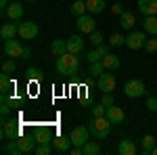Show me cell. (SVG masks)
Returning <instances> with one entry per match:
<instances>
[{
    "mask_svg": "<svg viewBox=\"0 0 157 155\" xmlns=\"http://www.w3.org/2000/svg\"><path fill=\"white\" fill-rule=\"evenodd\" d=\"M134 23H136V17H134L132 13H128V11H124L120 15V25L124 27V29H132Z\"/></svg>",
    "mask_w": 157,
    "mask_h": 155,
    "instance_id": "cb8c5ba5",
    "label": "cell"
},
{
    "mask_svg": "<svg viewBox=\"0 0 157 155\" xmlns=\"http://www.w3.org/2000/svg\"><path fill=\"white\" fill-rule=\"evenodd\" d=\"M50 151H52V149H50V143H42V145H38V147H36L34 153H36V155H48Z\"/></svg>",
    "mask_w": 157,
    "mask_h": 155,
    "instance_id": "d590c367",
    "label": "cell"
},
{
    "mask_svg": "<svg viewBox=\"0 0 157 155\" xmlns=\"http://www.w3.org/2000/svg\"><path fill=\"white\" fill-rule=\"evenodd\" d=\"M32 57V50L29 48H23V55H21V59H29Z\"/></svg>",
    "mask_w": 157,
    "mask_h": 155,
    "instance_id": "f6af8a7d",
    "label": "cell"
},
{
    "mask_svg": "<svg viewBox=\"0 0 157 155\" xmlns=\"http://www.w3.org/2000/svg\"><path fill=\"white\" fill-rule=\"evenodd\" d=\"M82 151H84V155H98L101 153V147H98V143H94V141H88V143L82 147Z\"/></svg>",
    "mask_w": 157,
    "mask_h": 155,
    "instance_id": "f546056e",
    "label": "cell"
},
{
    "mask_svg": "<svg viewBox=\"0 0 157 155\" xmlns=\"http://www.w3.org/2000/svg\"><path fill=\"white\" fill-rule=\"evenodd\" d=\"M55 67L63 76H75V73L80 72V61H78V57L73 52H65V55L57 57V65Z\"/></svg>",
    "mask_w": 157,
    "mask_h": 155,
    "instance_id": "6da1fadb",
    "label": "cell"
},
{
    "mask_svg": "<svg viewBox=\"0 0 157 155\" xmlns=\"http://www.w3.org/2000/svg\"><path fill=\"white\" fill-rule=\"evenodd\" d=\"M111 13H113V15H121V13H124V4H120V2H115V4L111 6Z\"/></svg>",
    "mask_w": 157,
    "mask_h": 155,
    "instance_id": "b9f144b4",
    "label": "cell"
},
{
    "mask_svg": "<svg viewBox=\"0 0 157 155\" xmlns=\"http://www.w3.org/2000/svg\"><path fill=\"white\" fill-rule=\"evenodd\" d=\"M101 103H103L105 107H111V105H115V99H113V95H111V92H103Z\"/></svg>",
    "mask_w": 157,
    "mask_h": 155,
    "instance_id": "74e56055",
    "label": "cell"
},
{
    "mask_svg": "<svg viewBox=\"0 0 157 155\" xmlns=\"http://www.w3.org/2000/svg\"><path fill=\"white\" fill-rule=\"evenodd\" d=\"M97 48H98V52H101L103 57H105L107 52H111V50H109V46H107V44H101V46H97Z\"/></svg>",
    "mask_w": 157,
    "mask_h": 155,
    "instance_id": "7bdbcfd3",
    "label": "cell"
},
{
    "mask_svg": "<svg viewBox=\"0 0 157 155\" xmlns=\"http://www.w3.org/2000/svg\"><path fill=\"white\" fill-rule=\"evenodd\" d=\"M105 111H107V107L101 103V105H94V107L90 109V113H92V118H103L105 115Z\"/></svg>",
    "mask_w": 157,
    "mask_h": 155,
    "instance_id": "836d02e7",
    "label": "cell"
},
{
    "mask_svg": "<svg viewBox=\"0 0 157 155\" xmlns=\"http://www.w3.org/2000/svg\"><path fill=\"white\" fill-rule=\"evenodd\" d=\"M101 61H103V65H105L107 69H117V67L121 65L120 57H117V55H113V52H107V55H105Z\"/></svg>",
    "mask_w": 157,
    "mask_h": 155,
    "instance_id": "44dd1931",
    "label": "cell"
},
{
    "mask_svg": "<svg viewBox=\"0 0 157 155\" xmlns=\"http://www.w3.org/2000/svg\"><path fill=\"white\" fill-rule=\"evenodd\" d=\"M143 29H145L149 36H157V15H145Z\"/></svg>",
    "mask_w": 157,
    "mask_h": 155,
    "instance_id": "e0dca14e",
    "label": "cell"
},
{
    "mask_svg": "<svg viewBox=\"0 0 157 155\" xmlns=\"http://www.w3.org/2000/svg\"><path fill=\"white\" fill-rule=\"evenodd\" d=\"M86 9L90 15H98L105 11V0H86Z\"/></svg>",
    "mask_w": 157,
    "mask_h": 155,
    "instance_id": "603a6c76",
    "label": "cell"
},
{
    "mask_svg": "<svg viewBox=\"0 0 157 155\" xmlns=\"http://www.w3.org/2000/svg\"><path fill=\"white\" fill-rule=\"evenodd\" d=\"M2 153H6V155H21V151H19V145H17V141L15 138H11L9 143L2 147Z\"/></svg>",
    "mask_w": 157,
    "mask_h": 155,
    "instance_id": "f1b7e54d",
    "label": "cell"
},
{
    "mask_svg": "<svg viewBox=\"0 0 157 155\" xmlns=\"http://www.w3.org/2000/svg\"><path fill=\"white\" fill-rule=\"evenodd\" d=\"M117 153H120V155H134V153H136V145H134L130 138H124V141H120Z\"/></svg>",
    "mask_w": 157,
    "mask_h": 155,
    "instance_id": "ffe728a7",
    "label": "cell"
},
{
    "mask_svg": "<svg viewBox=\"0 0 157 155\" xmlns=\"http://www.w3.org/2000/svg\"><path fill=\"white\" fill-rule=\"evenodd\" d=\"M27 2H36V0H27Z\"/></svg>",
    "mask_w": 157,
    "mask_h": 155,
    "instance_id": "c3c4849f",
    "label": "cell"
},
{
    "mask_svg": "<svg viewBox=\"0 0 157 155\" xmlns=\"http://www.w3.org/2000/svg\"><path fill=\"white\" fill-rule=\"evenodd\" d=\"M147 109L157 113V99H155V96H149V99H147Z\"/></svg>",
    "mask_w": 157,
    "mask_h": 155,
    "instance_id": "ab89813d",
    "label": "cell"
},
{
    "mask_svg": "<svg viewBox=\"0 0 157 155\" xmlns=\"http://www.w3.org/2000/svg\"><path fill=\"white\" fill-rule=\"evenodd\" d=\"M90 42H92V46H94V48H97V46H101V44H103V34L94 29V32L90 34Z\"/></svg>",
    "mask_w": 157,
    "mask_h": 155,
    "instance_id": "e575fe53",
    "label": "cell"
},
{
    "mask_svg": "<svg viewBox=\"0 0 157 155\" xmlns=\"http://www.w3.org/2000/svg\"><path fill=\"white\" fill-rule=\"evenodd\" d=\"M4 17H9L11 21H21V17H23V4L21 2H11L9 9L4 11Z\"/></svg>",
    "mask_w": 157,
    "mask_h": 155,
    "instance_id": "5bb4252c",
    "label": "cell"
},
{
    "mask_svg": "<svg viewBox=\"0 0 157 155\" xmlns=\"http://www.w3.org/2000/svg\"><path fill=\"white\" fill-rule=\"evenodd\" d=\"M15 36H19V25L15 23H4L2 27H0V38L2 40H11V38H15Z\"/></svg>",
    "mask_w": 157,
    "mask_h": 155,
    "instance_id": "2e32d148",
    "label": "cell"
},
{
    "mask_svg": "<svg viewBox=\"0 0 157 155\" xmlns=\"http://www.w3.org/2000/svg\"><path fill=\"white\" fill-rule=\"evenodd\" d=\"M69 153L71 155H84V151H82V147H73V149H69Z\"/></svg>",
    "mask_w": 157,
    "mask_h": 155,
    "instance_id": "ee69618b",
    "label": "cell"
},
{
    "mask_svg": "<svg viewBox=\"0 0 157 155\" xmlns=\"http://www.w3.org/2000/svg\"><path fill=\"white\" fill-rule=\"evenodd\" d=\"M109 44L113 48H117V46H126V36H121V34H113V36L109 38Z\"/></svg>",
    "mask_w": 157,
    "mask_h": 155,
    "instance_id": "1f68e13d",
    "label": "cell"
},
{
    "mask_svg": "<svg viewBox=\"0 0 157 155\" xmlns=\"http://www.w3.org/2000/svg\"><path fill=\"white\" fill-rule=\"evenodd\" d=\"M42 69L40 67H27V72H25V78L29 80V82H40L42 80Z\"/></svg>",
    "mask_w": 157,
    "mask_h": 155,
    "instance_id": "83f0119b",
    "label": "cell"
},
{
    "mask_svg": "<svg viewBox=\"0 0 157 155\" xmlns=\"http://www.w3.org/2000/svg\"><path fill=\"white\" fill-rule=\"evenodd\" d=\"M75 25H78V29H80V34H92L94 32V17L92 15H82V17H75Z\"/></svg>",
    "mask_w": 157,
    "mask_h": 155,
    "instance_id": "ba28073f",
    "label": "cell"
},
{
    "mask_svg": "<svg viewBox=\"0 0 157 155\" xmlns=\"http://www.w3.org/2000/svg\"><path fill=\"white\" fill-rule=\"evenodd\" d=\"M21 136V124L15 118H2V138L11 141V138H19Z\"/></svg>",
    "mask_w": 157,
    "mask_h": 155,
    "instance_id": "3957f363",
    "label": "cell"
},
{
    "mask_svg": "<svg viewBox=\"0 0 157 155\" xmlns=\"http://www.w3.org/2000/svg\"><path fill=\"white\" fill-rule=\"evenodd\" d=\"M105 69H107V67L103 65V61H94V63H90V69H88V73L97 78V76H101V73H105Z\"/></svg>",
    "mask_w": 157,
    "mask_h": 155,
    "instance_id": "4dcf8cb0",
    "label": "cell"
},
{
    "mask_svg": "<svg viewBox=\"0 0 157 155\" xmlns=\"http://www.w3.org/2000/svg\"><path fill=\"white\" fill-rule=\"evenodd\" d=\"M0 9L6 11V9H9V0H0Z\"/></svg>",
    "mask_w": 157,
    "mask_h": 155,
    "instance_id": "bcb514c9",
    "label": "cell"
},
{
    "mask_svg": "<svg viewBox=\"0 0 157 155\" xmlns=\"http://www.w3.org/2000/svg\"><path fill=\"white\" fill-rule=\"evenodd\" d=\"M69 11H71L73 17H82V15H84L88 9H86V2H84V0H75L71 6H69Z\"/></svg>",
    "mask_w": 157,
    "mask_h": 155,
    "instance_id": "484cf974",
    "label": "cell"
},
{
    "mask_svg": "<svg viewBox=\"0 0 157 155\" xmlns=\"http://www.w3.org/2000/svg\"><path fill=\"white\" fill-rule=\"evenodd\" d=\"M34 136H36L38 145H42V143H52V134H50L48 128H40V130H38Z\"/></svg>",
    "mask_w": 157,
    "mask_h": 155,
    "instance_id": "4316f807",
    "label": "cell"
},
{
    "mask_svg": "<svg viewBox=\"0 0 157 155\" xmlns=\"http://www.w3.org/2000/svg\"><path fill=\"white\" fill-rule=\"evenodd\" d=\"M124 92H126V96H130V99H138V96L147 95V86H145L143 80H128L126 86H124Z\"/></svg>",
    "mask_w": 157,
    "mask_h": 155,
    "instance_id": "277c9868",
    "label": "cell"
},
{
    "mask_svg": "<svg viewBox=\"0 0 157 155\" xmlns=\"http://www.w3.org/2000/svg\"><path fill=\"white\" fill-rule=\"evenodd\" d=\"M52 147H55V151H59V153H69V149H71V138L65 136V134H57V136L52 138Z\"/></svg>",
    "mask_w": 157,
    "mask_h": 155,
    "instance_id": "7c38bea8",
    "label": "cell"
},
{
    "mask_svg": "<svg viewBox=\"0 0 157 155\" xmlns=\"http://www.w3.org/2000/svg\"><path fill=\"white\" fill-rule=\"evenodd\" d=\"M111 126H113V124L103 115V118H92L88 130H90V134H92L94 138H107L109 134H111Z\"/></svg>",
    "mask_w": 157,
    "mask_h": 155,
    "instance_id": "7a4b0ae2",
    "label": "cell"
},
{
    "mask_svg": "<svg viewBox=\"0 0 157 155\" xmlns=\"http://www.w3.org/2000/svg\"><path fill=\"white\" fill-rule=\"evenodd\" d=\"M97 84H98V90H101V92H113L115 86H117L113 73H101L98 80H97Z\"/></svg>",
    "mask_w": 157,
    "mask_h": 155,
    "instance_id": "8fae6325",
    "label": "cell"
},
{
    "mask_svg": "<svg viewBox=\"0 0 157 155\" xmlns=\"http://www.w3.org/2000/svg\"><path fill=\"white\" fill-rule=\"evenodd\" d=\"M69 138H71V145L73 147H84L88 143V138H90V130L84 128V126H78V128H73L69 132Z\"/></svg>",
    "mask_w": 157,
    "mask_h": 155,
    "instance_id": "5b68a950",
    "label": "cell"
},
{
    "mask_svg": "<svg viewBox=\"0 0 157 155\" xmlns=\"http://www.w3.org/2000/svg\"><path fill=\"white\" fill-rule=\"evenodd\" d=\"M4 55L6 57H11V59H21V55H23V46L19 44V40H4Z\"/></svg>",
    "mask_w": 157,
    "mask_h": 155,
    "instance_id": "9c48e42d",
    "label": "cell"
},
{
    "mask_svg": "<svg viewBox=\"0 0 157 155\" xmlns=\"http://www.w3.org/2000/svg\"><path fill=\"white\" fill-rule=\"evenodd\" d=\"M151 155H157V145H155V149H153V153H151Z\"/></svg>",
    "mask_w": 157,
    "mask_h": 155,
    "instance_id": "7dc6e473",
    "label": "cell"
},
{
    "mask_svg": "<svg viewBox=\"0 0 157 155\" xmlns=\"http://www.w3.org/2000/svg\"><path fill=\"white\" fill-rule=\"evenodd\" d=\"M138 11L143 15H157V0H138Z\"/></svg>",
    "mask_w": 157,
    "mask_h": 155,
    "instance_id": "ac0fdd59",
    "label": "cell"
},
{
    "mask_svg": "<svg viewBox=\"0 0 157 155\" xmlns=\"http://www.w3.org/2000/svg\"><path fill=\"white\" fill-rule=\"evenodd\" d=\"M15 88V80H11V76L9 73H0V90L2 92H6V95H11V90Z\"/></svg>",
    "mask_w": 157,
    "mask_h": 155,
    "instance_id": "7402d4cb",
    "label": "cell"
},
{
    "mask_svg": "<svg viewBox=\"0 0 157 155\" xmlns=\"http://www.w3.org/2000/svg\"><path fill=\"white\" fill-rule=\"evenodd\" d=\"M86 59H88V63H94V61H101V59H103V55L98 52V48H94V50H90V52L86 55Z\"/></svg>",
    "mask_w": 157,
    "mask_h": 155,
    "instance_id": "8d00e7d4",
    "label": "cell"
},
{
    "mask_svg": "<svg viewBox=\"0 0 157 155\" xmlns=\"http://www.w3.org/2000/svg\"><path fill=\"white\" fill-rule=\"evenodd\" d=\"M105 118H107L111 124H124V119H126V113H124V109H121V107H115V105H111V107H107V111H105Z\"/></svg>",
    "mask_w": 157,
    "mask_h": 155,
    "instance_id": "4fadbf2b",
    "label": "cell"
},
{
    "mask_svg": "<svg viewBox=\"0 0 157 155\" xmlns=\"http://www.w3.org/2000/svg\"><path fill=\"white\" fill-rule=\"evenodd\" d=\"M6 101H9V105H11V107H19V105H21V99H19V96H13L11 95Z\"/></svg>",
    "mask_w": 157,
    "mask_h": 155,
    "instance_id": "60d3db41",
    "label": "cell"
},
{
    "mask_svg": "<svg viewBox=\"0 0 157 155\" xmlns=\"http://www.w3.org/2000/svg\"><path fill=\"white\" fill-rule=\"evenodd\" d=\"M67 52V40H52L50 42V55L52 57H61Z\"/></svg>",
    "mask_w": 157,
    "mask_h": 155,
    "instance_id": "d6986e66",
    "label": "cell"
},
{
    "mask_svg": "<svg viewBox=\"0 0 157 155\" xmlns=\"http://www.w3.org/2000/svg\"><path fill=\"white\" fill-rule=\"evenodd\" d=\"M147 44V32H130L126 36V46L130 50H138Z\"/></svg>",
    "mask_w": 157,
    "mask_h": 155,
    "instance_id": "8992f818",
    "label": "cell"
},
{
    "mask_svg": "<svg viewBox=\"0 0 157 155\" xmlns=\"http://www.w3.org/2000/svg\"><path fill=\"white\" fill-rule=\"evenodd\" d=\"M84 50V40L78 36H69L67 38V52H73V55H80Z\"/></svg>",
    "mask_w": 157,
    "mask_h": 155,
    "instance_id": "9a60e30c",
    "label": "cell"
},
{
    "mask_svg": "<svg viewBox=\"0 0 157 155\" xmlns=\"http://www.w3.org/2000/svg\"><path fill=\"white\" fill-rule=\"evenodd\" d=\"M155 136H153V134H147L145 138H143V147H140V151H143V153L145 155H151L153 153V149H155Z\"/></svg>",
    "mask_w": 157,
    "mask_h": 155,
    "instance_id": "d4e9b609",
    "label": "cell"
},
{
    "mask_svg": "<svg viewBox=\"0 0 157 155\" xmlns=\"http://www.w3.org/2000/svg\"><path fill=\"white\" fill-rule=\"evenodd\" d=\"M19 38L21 40H34L38 36V23L34 21H19Z\"/></svg>",
    "mask_w": 157,
    "mask_h": 155,
    "instance_id": "52a82bcc",
    "label": "cell"
},
{
    "mask_svg": "<svg viewBox=\"0 0 157 155\" xmlns=\"http://www.w3.org/2000/svg\"><path fill=\"white\" fill-rule=\"evenodd\" d=\"M2 72L9 73V76L15 73V72H17V63H15L13 59H4V61H2Z\"/></svg>",
    "mask_w": 157,
    "mask_h": 155,
    "instance_id": "d6a6232c",
    "label": "cell"
},
{
    "mask_svg": "<svg viewBox=\"0 0 157 155\" xmlns=\"http://www.w3.org/2000/svg\"><path fill=\"white\" fill-rule=\"evenodd\" d=\"M147 52H157V38H147Z\"/></svg>",
    "mask_w": 157,
    "mask_h": 155,
    "instance_id": "f35d334b",
    "label": "cell"
},
{
    "mask_svg": "<svg viewBox=\"0 0 157 155\" xmlns=\"http://www.w3.org/2000/svg\"><path fill=\"white\" fill-rule=\"evenodd\" d=\"M17 141V145H19V151H21V155L25 153H34L36 151V147H38V141H36V136H19V138H15Z\"/></svg>",
    "mask_w": 157,
    "mask_h": 155,
    "instance_id": "30bf717a",
    "label": "cell"
},
{
    "mask_svg": "<svg viewBox=\"0 0 157 155\" xmlns=\"http://www.w3.org/2000/svg\"><path fill=\"white\" fill-rule=\"evenodd\" d=\"M84 2H86V0H84Z\"/></svg>",
    "mask_w": 157,
    "mask_h": 155,
    "instance_id": "681fc988",
    "label": "cell"
}]
</instances>
